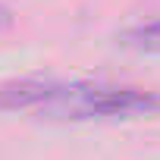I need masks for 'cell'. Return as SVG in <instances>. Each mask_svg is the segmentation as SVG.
I'll list each match as a JSON object with an SVG mask.
<instances>
[{"mask_svg":"<svg viewBox=\"0 0 160 160\" xmlns=\"http://www.w3.org/2000/svg\"><path fill=\"white\" fill-rule=\"evenodd\" d=\"M63 101H72L75 116H138L160 110V94L144 88H69Z\"/></svg>","mask_w":160,"mask_h":160,"instance_id":"cell-1","label":"cell"},{"mask_svg":"<svg viewBox=\"0 0 160 160\" xmlns=\"http://www.w3.org/2000/svg\"><path fill=\"white\" fill-rule=\"evenodd\" d=\"M69 85L50 82V78H19V82L0 85V110H28L41 104L63 101Z\"/></svg>","mask_w":160,"mask_h":160,"instance_id":"cell-2","label":"cell"},{"mask_svg":"<svg viewBox=\"0 0 160 160\" xmlns=\"http://www.w3.org/2000/svg\"><path fill=\"white\" fill-rule=\"evenodd\" d=\"M116 41L129 50H138V53H160V19L138 22V25L119 32Z\"/></svg>","mask_w":160,"mask_h":160,"instance_id":"cell-3","label":"cell"},{"mask_svg":"<svg viewBox=\"0 0 160 160\" xmlns=\"http://www.w3.org/2000/svg\"><path fill=\"white\" fill-rule=\"evenodd\" d=\"M10 25H13V13H10L3 3H0V32H7Z\"/></svg>","mask_w":160,"mask_h":160,"instance_id":"cell-4","label":"cell"}]
</instances>
